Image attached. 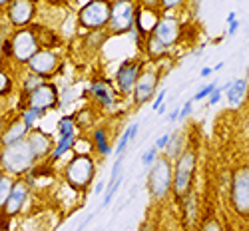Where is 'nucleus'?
Instances as JSON below:
<instances>
[{
	"label": "nucleus",
	"mask_w": 249,
	"mask_h": 231,
	"mask_svg": "<svg viewBox=\"0 0 249 231\" xmlns=\"http://www.w3.org/2000/svg\"><path fill=\"white\" fill-rule=\"evenodd\" d=\"M142 72V66L138 60H124L118 72H116V84L122 94H130L134 92V86H136V80Z\"/></svg>",
	"instance_id": "obj_12"
},
{
	"label": "nucleus",
	"mask_w": 249,
	"mask_h": 231,
	"mask_svg": "<svg viewBox=\"0 0 249 231\" xmlns=\"http://www.w3.org/2000/svg\"><path fill=\"white\" fill-rule=\"evenodd\" d=\"M74 120L72 118H62L58 124V140L62 138H76L74 136Z\"/></svg>",
	"instance_id": "obj_24"
},
{
	"label": "nucleus",
	"mask_w": 249,
	"mask_h": 231,
	"mask_svg": "<svg viewBox=\"0 0 249 231\" xmlns=\"http://www.w3.org/2000/svg\"><path fill=\"white\" fill-rule=\"evenodd\" d=\"M10 88H12L10 78H8L4 72H0V96L6 94V92H10Z\"/></svg>",
	"instance_id": "obj_31"
},
{
	"label": "nucleus",
	"mask_w": 249,
	"mask_h": 231,
	"mask_svg": "<svg viewBox=\"0 0 249 231\" xmlns=\"http://www.w3.org/2000/svg\"><path fill=\"white\" fill-rule=\"evenodd\" d=\"M90 90H92L94 98L102 104V106L110 108L112 104H114V96H112V88H110V84H106V82H94Z\"/></svg>",
	"instance_id": "obj_19"
},
{
	"label": "nucleus",
	"mask_w": 249,
	"mask_h": 231,
	"mask_svg": "<svg viewBox=\"0 0 249 231\" xmlns=\"http://www.w3.org/2000/svg\"><path fill=\"white\" fill-rule=\"evenodd\" d=\"M221 94H223V92H221L219 88H215V90L210 94V104H212V106H213V104H217V102L221 100Z\"/></svg>",
	"instance_id": "obj_37"
},
{
	"label": "nucleus",
	"mask_w": 249,
	"mask_h": 231,
	"mask_svg": "<svg viewBox=\"0 0 249 231\" xmlns=\"http://www.w3.org/2000/svg\"><path fill=\"white\" fill-rule=\"evenodd\" d=\"M26 195H28V187H26V183H24V181L14 183L12 192H10V195H8L6 203H4V212H6L10 217L16 215L20 209H22V205H24V201H26Z\"/></svg>",
	"instance_id": "obj_14"
},
{
	"label": "nucleus",
	"mask_w": 249,
	"mask_h": 231,
	"mask_svg": "<svg viewBox=\"0 0 249 231\" xmlns=\"http://www.w3.org/2000/svg\"><path fill=\"white\" fill-rule=\"evenodd\" d=\"M245 92H247V82L245 80H233L231 84H230V88L225 90V94H227V102L231 104V106H239V104L243 102V98H245Z\"/></svg>",
	"instance_id": "obj_18"
},
{
	"label": "nucleus",
	"mask_w": 249,
	"mask_h": 231,
	"mask_svg": "<svg viewBox=\"0 0 249 231\" xmlns=\"http://www.w3.org/2000/svg\"><path fill=\"white\" fill-rule=\"evenodd\" d=\"M34 16V6L28 0H14L10 6V20L16 26H24L30 22V18Z\"/></svg>",
	"instance_id": "obj_15"
},
{
	"label": "nucleus",
	"mask_w": 249,
	"mask_h": 231,
	"mask_svg": "<svg viewBox=\"0 0 249 231\" xmlns=\"http://www.w3.org/2000/svg\"><path fill=\"white\" fill-rule=\"evenodd\" d=\"M8 2V0H0V4H6Z\"/></svg>",
	"instance_id": "obj_46"
},
{
	"label": "nucleus",
	"mask_w": 249,
	"mask_h": 231,
	"mask_svg": "<svg viewBox=\"0 0 249 231\" xmlns=\"http://www.w3.org/2000/svg\"><path fill=\"white\" fill-rule=\"evenodd\" d=\"M231 205H233V209L239 215L249 217V165L237 170L235 176H233V181H231Z\"/></svg>",
	"instance_id": "obj_8"
},
{
	"label": "nucleus",
	"mask_w": 249,
	"mask_h": 231,
	"mask_svg": "<svg viewBox=\"0 0 249 231\" xmlns=\"http://www.w3.org/2000/svg\"><path fill=\"white\" fill-rule=\"evenodd\" d=\"M179 40V22L172 16H163L158 18V22L152 30V36L148 40V50L152 56H160L174 46Z\"/></svg>",
	"instance_id": "obj_2"
},
{
	"label": "nucleus",
	"mask_w": 249,
	"mask_h": 231,
	"mask_svg": "<svg viewBox=\"0 0 249 231\" xmlns=\"http://www.w3.org/2000/svg\"><path fill=\"white\" fill-rule=\"evenodd\" d=\"M58 64H60L58 56H56L54 52H50V50H38V52L30 58V62H28L32 74H36V76H40V78L52 76V74L56 72Z\"/></svg>",
	"instance_id": "obj_13"
},
{
	"label": "nucleus",
	"mask_w": 249,
	"mask_h": 231,
	"mask_svg": "<svg viewBox=\"0 0 249 231\" xmlns=\"http://www.w3.org/2000/svg\"><path fill=\"white\" fill-rule=\"evenodd\" d=\"M168 142H170V134H163L161 138H158V142L154 143V145H156V150H158V152H160V150H165Z\"/></svg>",
	"instance_id": "obj_35"
},
{
	"label": "nucleus",
	"mask_w": 249,
	"mask_h": 231,
	"mask_svg": "<svg viewBox=\"0 0 249 231\" xmlns=\"http://www.w3.org/2000/svg\"><path fill=\"white\" fill-rule=\"evenodd\" d=\"M165 94H168V92H165V90H161V92H160V94L156 96V102L152 104V108H154L156 112H158V110L161 108V104H163V100H165Z\"/></svg>",
	"instance_id": "obj_36"
},
{
	"label": "nucleus",
	"mask_w": 249,
	"mask_h": 231,
	"mask_svg": "<svg viewBox=\"0 0 249 231\" xmlns=\"http://www.w3.org/2000/svg\"><path fill=\"white\" fill-rule=\"evenodd\" d=\"M94 143H96V150H98L104 158L110 156L112 148H110V143H108V136H106V130H104V128H98V130L94 132Z\"/></svg>",
	"instance_id": "obj_22"
},
{
	"label": "nucleus",
	"mask_w": 249,
	"mask_h": 231,
	"mask_svg": "<svg viewBox=\"0 0 249 231\" xmlns=\"http://www.w3.org/2000/svg\"><path fill=\"white\" fill-rule=\"evenodd\" d=\"M156 158H158V150H156V145H152V148H150V150H146V154L142 156V165H143V167H148V170H150L152 163L156 161Z\"/></svg>",
	"instance_id": "obj_29"
},
{
	"label": "nucleus",
	"mask_w": 249,
	"mask_h": 231,
	"mask_svg": "<svg viewBox=\"0 0 249 231\" xmlns=\"http://www.w3.org/2000/svg\"><path fill=\"white\" fill-rule=\"evenodd\" d=\"M172 178H174V170H172L170 158H165V156L156 158V161L150 167V174H148V192L156 201L163 199L170 194Z\"/></svg>",
	"instance_id": "obj_4"
},
{
	"label": "nucleus",
	"mask_w": 249,
	"mask_h": 231,
	"mask_svg": "<svg viewBox=\"0 0 249 231\" xmlns=\"http://www.w3.org/2000/svg\"><path fill=\"white\" fill-rule=\"evenodd\" d=\"M196 152L185 148L181 152V156L176 160V167H174V178H172V190L176 194L178 199H183L192 192V183H194V176H196Z\"/></svg>",
	"instance_id": "obj_1"
},
{
	"label": "nucleus",
	"mask_w": 249,
	"mask_h": 231,
	"mask_svg": "<svg viewBox=\"0 0 249 231\" xmlns=\"http://www.w3.org/2000/svg\"><path fill=\"white\" fill-rule=\"evenodd\" d=\"M201 231H223V229H221V225H219L217 219H207V221L203 223Z\"/></svg>",
	"instance_id": "obj_34"
},
{
	"label": "nucleus",
	"mask_w": 249,
	"mask_h": 231,
	"mask_svg": "<svg viewBox=\"0 0 249 231\" xmlns=\"http://www.w3.org/2000/svg\"><path fill=\"white\" fill-rule=\"evenodd\" d=\"M138 128H140V125L134 122V124H130L128 125V128H126V132H124L122 136H120V140H118V145H116V154L118 156H124V150H126L128 148V143L136 138V134H138Z\"/></svg>",
	"instance_id": "obj_21"
},
{
	"label": "nucleus",
	"mask_w": 249,
	"mask_h": 231,
	"mask_svg": "<svg viewBox=\"0 0 249 231\" xmlns=\"http://www.w3.org/2000/svg\"><path fill=\"white\" fill-rule=\"evenodd\" d=\"M40 84H42V80H40V76H36V74H30L28 78H26V82H24V92L26 94H32Z\"/></svg>",
	"instance_id": "obj_28"
},
{
	"label": "nucleus",
	"mask_w": 249,
	"mask_h": 231,
	"mask_svg": "<svg viewBox=\"0 0 249 231\" xmlns=\"http://www.w3.org/2000/svg\"><path fill=\"white\" fill-rule=\"evenodd\" d=\"M185 145V134L183 132H174V134H170V142H168V145H165V152H168V158H179L181 156V152L185 150L183 148Z\"/></svg>",
	"instance_id": "obj_20"
},
{
	"label": "nucleus",
	"mask_w": 249,
	"mask_h": 231,
	"mask_svg": "<svg viewBox=\"0 0 249 231\" xmlns=\"http://www.w3.org/2000/svg\"><path fill=\"white\" fill-rule=\"evenodd\" d=\"M178 116H179V108L172 110V112H170V116H168V120H170V122H176V120H178Z\"/></svg>",
	"instance_id": "obj_41"
},
{
	"label": "nucleus",
	"mask_w": 249,
	"mask_h": 231,
	"mask_svg": "<svg viewBox=\"0 0 249 231\" xmlns=\"http://www.w3.org/2000/svg\"><path fill=\"white\" fill-rule=\"evenodd\" d=\"M192 110H194V100L185 102V104H183V108H179V116H178V120H185V118L192 114Z\"/></svg>",
	"instance_id": "obj_33"
},
{
	"label": "nucleus",
	"mask_w": 249,
	"mask_h": 231,
	"mask_svg": "<svg viewBox=\"0 0 249 231\" xmlns=\"http://www.w3.org/2000/svg\"><path fill=\"white\" fill-rule=\"evenodd\" d=\"M48 2H50V4H54V6H60V4H64L66 0H48Z\"/></svg>",
	"instance_id": "obj_43"
},
{
	"label": "nucleus",
	"mask_w": 249,
	"mask_h": 231,
	"mask_svg": "<svg viewBox=\"0 0 249 231\" xmlns=\"http://www.w3.org/2000/svg\"><path fill=\"white\" fill-rule=\"evenodd\" d=\"M32 32H34V36H36V40H38V46H40V44L52 46V44H56V42H58V36H56L54 32L46 30V28H34Z\"/></svg>",
	"instance_id": "obj_23"
},
{
	"label": "nucleus",
	"mask_w": 249,
	"mask_h": 231,
	"mask_svg": "<svg viewBox=\"0 0 249 231\" xmlns=\"http://www.w3.org/2000/svg\"><path fill=\"white\" fill-rule=\"evenodd\" d=\"M26 134H28V125L24 124L22 118H20V120L12 122V124H10V128L4 132V136H2V143L8 145V143H14V142H18V140H26Z\"/></svg>",
	"instance_id": "obj_17"
},
{
	"label": "nucleus",
	"mask_w": 249,
	"mask_h": 231,
	"mask_svg": "<svg viewBox=\"0 0 249 231\" xmlns=\"http://www.w3.org/2000/svg\"><path fill=\"white\" fill-rule=\"evenodd\" d=\"M233 20H235V12H230V14H227V24L233 22Z\"/></svg>",
	"instance_id": "obj_44"
},
{
	"label": "nucleus",
	"mask_w": 249,
	"mask_h": 231,
	"mask_svg": "<svg viewBox=\"0 0 249 231\" xmlns=\"http://www.w3.org/2000/svg\"><path fill=\"white\" fill-rule=\"evenodd\" d=\"M28 145H30V150L34 154V158H44L50 148H52V140L44 134V132H32L28 138H26Z\"/></svg>",
	"instance_id": "obj_16"
},
{
	"label": "nucleus",
	"mask_w": 249,
	"mask_h": 231,
	"mask_svg": "<svg viewBox=\"0 0 249 231\" xmlns=\"http://www.w3.org/2000/svg\"><path fill=\"white\" fill-rule=\"evenodd\" d=\"M44 112H40V110H34V108H28V110H24L22 112V120H24V124L28 125V128H30V125L40 118V116H42Z\"/></svg>",
	"instance_id": "obj_27"
},
{
	"label": "nucleus",
	"mask_w": 249,
	"mask_h": 231,
	"mask_svg": "<svg viewBox=\"0 0 249 231\" xmlns=\"http://www.w3.org/2000/svg\"><path fill=\"white\" fill-rule=\"evenodd\" d=\"M28 2H34V0H28Z\"/></svg>",
	"instance_id": "obj_47"
},
{
	"label": "nucleus",
	"mask_w": 249,
	"mask_h": 231,
	"mask_svg": "<svg viewBox=\"0 0 249 231\" xmlns=\"http://www.w3.org/2000/svg\"><path fill=\"white\" fill-rule=\"evenodd\" d=\"M34 160L36 158H34V154H32L26 140H18L14 143L4 145L2 156H0L2 167L8 170L10 174H26V172H30Z\"/></svg>",
	"instance_id": "obj_3"
},
{
	"label": "nucleus",
	"mask_w": 249,
	"mask_h": 231,
	"mask_svg": "<svg viewBox=\"0 0 249 231\" xmlns=\"http://www.w3.org/2000/svg\"><path fill=\"white\" fill-rule=\"evenodd\" d=\"M215 88H217V82H210V84H207V86H203L199 92H196L194 102H199V100H203V98H210V94H212Z\"/></svg>",
	"instance_id": "obj_30"
},
{
	"label": "nucleus",
	"mask_w": 249,
	"mask_h": 231,
	"mask_svg": "<svg viewBox=\"0 0 249 231\" xmlns=\"http://www.w3.org/2000/svg\"><path fill=\"white\" fill-rule=\"evenodd\" d=\"M96 174V167L90 156H76L68 167H66V179L72 187H78V190H84L88 187L94 179Z\"/></svg>",
	"instance_id": "obj_6"
},
{
	"label": "nucleus",
	"mask_w": 249,
	"mask_h": 231,
	"mask_svg": "<svg viewBox=\"0 0 249 231\" xmlns=\"http://www.w3.org/2000/svg\"><path fill=\"white\" fill-rule=\"evenodd\" d=\"M239 26H241V22H239V20L235 18L233 22H230V28H227V34H230V36H233V34L239 30Z\"/></svg>",
	"instance_id": "obj_38"
},
{
	"label": "nucleus",
	"mask_w": 249,
	"mask_h": 231,
	"mask_svg": "<svg viewBox=\"0 0 249 231\" xmlns=\"http://www.w3.org/2000/svg\"><path fill=\"white\" fill-rule=\"evenodd\" d=\"M183 2H185V0H160V6L163 10H174V8L181 6Z\"/></svg>",
	"instance_id": "obj_32"
},
{
	"label": "nucleus",
	"mask_w": 249,
	"mask_h": 231,
	"mask_svg": "<svg viewBox=\"0 0 249 231\" xmlns=\"http://www.w3.org/2000/svg\"><path fill=\"white\" fill-rule=\"evenodd\" d=\"M247 231H249V229H247Z\"/></svg>",
	"instance_id": "obj_48"
},
{
	"label": "nucleus",
	"mask_w": 249,
	"mask_h": 231,
	"mask_svg": "<svg viewBox=\"0 0 249 231\" xmlns=\"http://www.w3.org/2000/svg\"><path fill=\"white\" fill-rule=\"evenodd\" d=\"M143 4H146V8L150 10V8H156V6H160V0H142Z\"/></svg>",
	"instance_id": "obj_39"
},
{
	"label": "nucleus",
	"mask_w": 249,
	"mask_h": 231,
	"mask_svg": "<svg viewBox=\"0 0 249 231\" xmlns=\"http://www.w3.org/2000/svg\"><path fill=\"white\" fill-rule=\"evenodd\" d=\"M158 82H160V72L158 70L152 68V70L140 72V76L136 80V86H134V102H136V106H143L146 102H150V98L156 94Z\"/></svg>",
	"instance_id": "obj_10"
},
{
	"label": "nucleus",
	"mask_w": 249,
	"mask_h": 231,
	"mask_svg": "<svg viewBox=\"0 0 249 231\" xmlns=\"http://www.w3.org/2000/svg\"><path fill=\"white\" fill-rule=\"evenodd\" d=\"M104 192V183H98L96 185V194H102Z\"/></svg>",
	"instance_id": "obj_45"
},
{
	"label": "nucleus",
	"mask_w": 249,
	"mask_h": 231,
	"mask_svg": "<svg viewBox=\"0 0 249 231\" xmlns=\"http://www.w3.org/2000/svg\"><path fill=\"white\" fill-rule=\"evenodd\" d=\"M12 44V56L18 62H30V58L38 52V40L34 36L32 30H20L14 34V38L10 40Z\"/></svg>",
	"instance_id": "obj_9"
},
{
	"label": "nucleus",
	"mask_w": 249,
	"mask_h": 231,
	"mask_svg": "<svg viewBox=\"0 0 249 231\" xmlns=\"http://www.w3.org/2000/svg\"><path fill=\"white\" fill-rule=\"evenodd\" d=\"M212 72H213V68H210V66H205L201 72H199V76L201 78H207V76H212Z\"/></svg>",
	"instance_id": "obj_40"
},
{
	"label": "nucleus",
	"mask_w": 249,
	"mask_h": 231,
	"mask_svg": "<svg viewBox=\"0 0 249 231\" xmlns=\"http://www.w3.org/2000/svg\"><path fill=\"white\" fill-rule=\"evenodd\" d=\"M140 231H156V229H154V225L146 223V225H142V227H140Z\"/></svg>",
	"instance_id": "obj_42"
},
{
	"label": "nucleus",
	"mask_w": 249,
	"mask_h": 231,
	"mask_svg": "<svg viewBox=\"0 0 249 231\" xmlns=\"http://www.w3.org/2000/svg\"><path fill=\"white\" fill-rule=\"evenodd\" d=\"M110 2L108 0H92V2L84 4L80 10V24L88 30H100L108 26L110 20Z\"/></svg>",
	"instance_id": "obj_7"
},
{
	"label": "nucleus",
	"mask_w": 249,
	"mask_h": 231,
	"mask_svg": "<svg viewBox=\"0 0 249 231\" xmlns=\"http://www.w3.org/2000/svg\"><path fill=\"white\" fill-rule=\"evenodd\" d=\"M74 140L76 138H62V140H58V145L54 148V152H52V160L56 161V160H60L62 156H64L72 145H74Z\"/></svg>",
	"instance_id": "obj_25"
},
{
	"label": "nucleus",
	"mask_w": 249,
	"mask_h": 231,
	"mask_svg": "<svg viewBox=\"0 0 249 231\" xmlns=\"http://www.w3.org/2000/svg\"><path fill=\"white\" fill-rule=\"evenodd\" d=\"M12 187H14V181L10 178H2L0 176V207H4L10 192H12Z\"/></svg>",
	"instance_id": "obj_26"
},
{
	"label": "nucleus",
	"mask_w": 249,
	"mask_h": 231,
	"mask_svg": "<svg viewBox=\"0 0 249 231\" xmlns=\"http://www.w3.org/2000/svg\"><path fill=\"white\" fill-rule=\"evenodd\" d=\"M136 22V8L132 0H116L110 6L108 28L112 34H126L134 28Z\"/></svg>",
	"instance_id": "obj_5"
},
{
	"label": "nucleus",
	"mask_w": 249,
	"mask_h": 231,
	"mask_svg": "<svg viewBox=\"0 0 249 231\" xmlns=\"http://www.w3.org/2000/svg\"><path fill=\"white\" fill-rule=\"evenodd\" d=\"M28 104H30L28 108H34V110H40V112L54 108L58 104V90H56V86H54V84H44L42 82L32 94H28Z\"/></svg>",
	"instance_id": "obj_11"
}]
</instances>
